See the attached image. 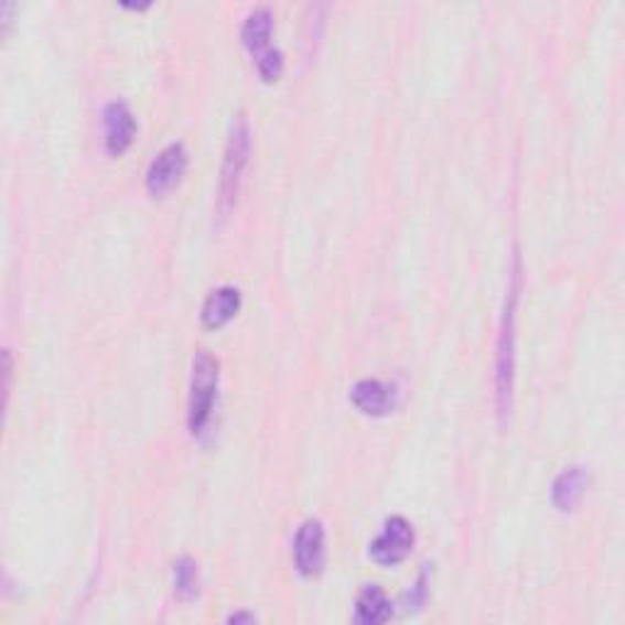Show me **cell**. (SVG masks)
<instances>
[{"instance_id": "cell-1", "label": "cell", "mask_w": 625, "mask_h": 625, "mask_svg": "<svg viewBox=\"0 0 625 625\" xmlns=\"http://www.w3.org/2000/svg\"><path fill=\"white\" fill-rule=\"evenodd\" d=\"M518 293H520V257H514L510 281L506 291L502 331L496 340V362H494V399L498 423L508 425L510 411H514V386H516V321H518Z\"/></svg>"}, {"instance_id": "cell-2", "label": "cell", "mask_w": 625, "mask_h": 625, "mask_svg": "<svg viewBox=\"0 0 625 625\" xmlns=\"http://www.w3.org/2000/svg\"><path fill=\"white\" fill-rule=\"evenodd\" d=\"M249 152H252V130H249V120L245 112H240L230 125V134H227L225 157L220 166V184H218V213L220 218H227L237 203V193H240L243 174L249 164Z\"/></svg>"}, {"instance_id": "cell-3", "label": "cell", "mask_w": 625, "mask_h": 625, "mask_svg": "<svg viewBox=\"0 0 625 625\" xmlns=\"http://www.w3.org/2000/svg\"><path fill=\"white\" fill-rule=\"evenodd\" d=\"M220 362L208 349H198L191 365V389H188V430L191 435H201L208 428L215 401H218Z\"/></svg>"}, {"instance_id": "cell-4", "label": "cell", "mask_w": 625, "mask_h": 625, "mask_svg": "<svg viewBox=\"0 0 625 625\" xmlns=\"http://www.w3.org/2000/svg\"><path fill=\"white\" fill-rule=\"evenodd\" d=\"M274 15L269 8H255L243 25V44L252 54L257 74L265 84H277L283 74V54L271 47Z\"/></svg>"}, {"instance_id": "cell-5", "label": "cell", "mask_w": 625, "mask_h": 625, "mask_svg": "<svg viewBox=\"0 0 625 625\" xmlns=\"http://www.w3.org/2000/svg\"><path fill=\"white\" fill-rule=\"evenodd\" d=\"M416 545V530L403 516L386 518L384 530L369 545V557L381 567L401 564Z\"/></svg>"}, {"instance_id": "cell-6", "label": "cell", "mask_w": 625, "mask_h": 625, "mask_svg": "<svg viewBox=\"0 0 625 625\" xmlns=\"http://www.w3.org/2000/svg\"><path fill=\"white\" fill-rule=\"evenodd\" d=\"M186 169H188L186 147L181 142L164 147V150L152 159L150 169H147L144 184L147 191H150V196L162 198L169 191H174L181 184V179H184Z\"/></svg>"}, {"instance_id": "cell-7", "label": "cell", "mask_w": 625, "mask_h": 625, "mask_svg": "<svg viewBox=\"0 0 625 625\" xmlns=\"http://www.w3.org/2000/svg\"><path fill=\"white\" fill-rule=\"evenodd\" d=\"M293 564L301 576L313 579L325 570V526L317 518L301 522L293 540Z\"/></svg>"}, {"instance_id": "cell-8", "label": "cell", "mask_w": 625, "mask_h": 625, "mask_svg": "<svg viewBox=\"0 0 625 625\" xmlns=\"http://www.w3.org/2000/svg\"><path fill=\"white\" fill-rule=\"evenodd\" d=\"M104 134H106V152L110 157H122L130 150L138 134V122H134L132 110L122 100H110L104 108Z\"/></svg>"}, {"instance_id": "cell-9", "label": "cell", "mask_w": 625, "mask_h": 625, "mask_svg": "<svg viewBox=\"0 0 625 625\" xmlns=\"http://www.w3.org/2000/svg\"><path fill=\"white\" fill-rule=\"evenodd\" d=\"M349 403L362 416L384 418L396 408V389L391 384H384L379 379H362L349 389Z\"/></svg>"}, {"instance_id": "cell-10", "label": "cell", "mask_w": 625, "mask_h": 625, "mask_svg": "<svg viewBox=\"0 0 625 625\" xmlns=\"http://www.w3.org/2000/svg\"><path fill=\"white\" fill-rule=\"evenodd\" d=\"M586 484H589V476L584 467H579V464L562 470L554 476L552 488H550L552 506L560 510V514H572V510L582 504V498L586 494Z\"/></svg>"}, {"instance_id": "cell-11", "label": "cell", "mask_w": 625, "mask_h": 625, "mask_svg": "<svg viewBox=\"0 0 625 625\" xmlns=\"http://www.w3.org/2000/svg\"><path fill=\"white\" fill-rule=\"evenodd\" d=\"M240 309H243L240 289L220 287V289L211 291L206 303H203L201 321L208 327V331H220V327H225L237 313H240Z\"/></svg>"}, {"instance_id": "cell-12", "label": "cell", "mask_w": 625, "mask_h": 625, "mask_svg": "<svg viewBox=\"0 0 625 625\" xmlns=\"http://www.w3.org/2000/svg\"><path fill=\"white\" fill-rule=\"evenodd\" d=\"M394 616V604L384 589L377 584H367L357 594L355 601V623L359 625H379Z\"/></svg>"}, {"instance_id": "cell-13", "label": "cell", "mask_w": 625, "mask_h": 625, "mask_svg": "<svg viewBox=\"0 0 625 625\" xmlns=\"http://www.w3.org/2000/svg\"><path fill=\"white\" fill-rule=\"evenodd\" d=\"M174 594L181 601H193L201 594V572L193 557H179L174 562Z\"/></svg>"}, {"instance_id": "cell-14", "label": "cell", "mask_w": 625, "mask_h": 625, "mask_svg": "<svg viewBox=\"0 0 625 625\" xmlns=\"http://www.w3.org/2000/svg\"><path fill=\"white\" fill-rule=\"evenodd\" d=\"M428 586H430V574H428V564H425V570L418 574V579H416V584H413V591L411 594H408V599H406V608L408 611H416V608H420L425 604V596H428Z\"/></svg>"}, {"instance_id": "cell-15", "label": "cell", "mask_w": 625, "mask_h": 625, "mask_svg": "<svg viewBox=\"0 0 625 625\" xmlns=\"http://www.w3.org/2000/svg\"><path fill=\"white\" fill-rule=\"evenodd\" d=\"M227 623H257L255 613H233V616H227Z\"/></svg>"}]
</instances>
